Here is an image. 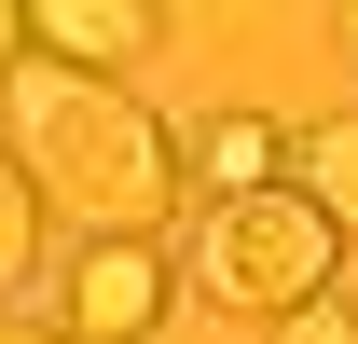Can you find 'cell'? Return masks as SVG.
Here are the masks:
<instances>
[{
  "label": "cell",
  "instance_id": "1",
  "mask_svg": "<svg viewBox=\"0 0 358 344\" xmlns=\"http://www.w3.org/2000/svg\"><path fill=\"white\" fill-rule=\"evenodd\" d=\"M0 152H14V179H28L42 207L83 220V234H152V248H166V220H179V124H152L124 83L28 55V69L0 83Z\"/></svg>",
  "mask_w": 358,
  "mask_h": 344
},
{
  "label": "cell",
  "instance_id": "2",
  "mask_svg": "<svg viewBox=\"0 0 358 344\" xmlns=\"http://www.w3.org/2000/svg\"><path fill=\"white\" fill-rule=\"evenodd\" d=\"M331 261H345V234L275 179V193H248V207H207L193 275H207V303H234V317H303V303L331 289Z\"/></svg>",
  "mask_w": 358,
  "mask_h": 344
},
{
  "label": "cell",
  "instance_id": "3",
  "mask_svg": "<svg viewBox=\"0 0 358 344\" xmlns=\"http://www.w3.org/2000/svg\"><path fill=\"white\" fill-rule=\"evenodd\" d=\"M55 331H69V344H152V331H166V248H152V234H96V248L69 261Z\"/></svg>",
  "mask_w": 358,
  "mask_h": 344
},
{
  "label": "cell",
  "instance_id": "4",
  "mask_svg": "<svg viewBox=\"0 0 358 344\" xmlns=\"http://www.w3.org/2000/svg\"><path fill=\"white\" fill-rule=\"evenodd\" d=\"M152 42H166L152 0H28V55H55V69L124 83V55H152Z\"/></svg>",
  "mask_w": 358,
  "mask_h": 344
},
{
  "label": "cell",
  "instance_id": "5",
  "mask_svg": "<svg viewBox=\"0 0 358 344\" xmlns=\"http://www.w3.org/2000/svg\"><path fill=\"white\" fill-rule=\"evenodd\" d=\"M275 179H289L275 110H207V124L179 138V193H207V207H248V193H275Z\"/></svg>",
  "mask_w": 358,
  "mask_h": 344
},
{
  "label": "cell",
  "instance_id": "6",
  "mask_svg": "<svg viewBox=\"0 0 358 344\" xmlns=\"http://www.w3.org/2000/svg\"><path fill=\"white\" fill-rule=\"evenodd\" d=\"M289 193H303L331 234H358V110H331V124L289 138Z\"/></svg>",
  "mask_w": 358,
  "mask_h": 344
},
{
  "label": "cell",
  "instance_id": "7",
  "mask_svg": "<svg viewBox=\"0 0 358 344\" xmlns=\"http://www.w3.org/2000/svg\"><path fill=\"white\" fill-rule=\"evenodd\" d=\"M28 275H42V193H28V179H14V152H0V303L28 289Z\"/></svg>",
  "mask_w": 358,
  "mask_h": 344
},
{
  "label": "cell",
  "instance_id": "8",
  "mask_svg": "<svg viewBox=\"0 0 358 344\" xmlns=\"http://www.w3.org/2000/svg\"><path fill=\"white\" fill-rule=\"evenodd\" d=\"M275 344H358V303H331V289H317L303 317H275Z\"/></svg>",
  "mask_w": 358,
  "mask_h": 344
},
{
  "label": "cell",
  "instance_id": "9",
  "mask_svg": "<svg viewBox=\"0 0 358 344\" xmlns=\"http://www.w3.org/2000/svg\"><path fill=\"white\" fill-rule=\"evenodd\" d=\"M28 69V0H0V83Z\"/></svg>",
  "mask_w": 358,
  "mask_h": 344
},
{
  "label": "cell",
  "instance_id": "10",
  "mask_svg": "<svg viewBox=\"0 0 358 344\" xmlns=\"http://www.w3.org/2000/svg\"><path fill=\"white\" fill-rule=\"evenodd\" d=\"M0 344H69V331H42V317H0Z\"/></svg>",
  "mask_w": 358,
  "mask_h": 344
}]
</instances>
